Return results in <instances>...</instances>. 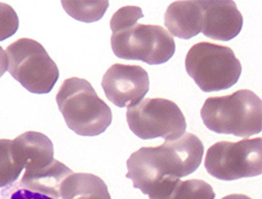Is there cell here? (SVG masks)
Instances as JSON below:
<instances>
[{
  "label": "cell",
  "mask_w": 262,
  "mask_h": 199,
  "mask_svg": "<svg viewBox=\"0 0 262 199\" xmlns=\"http://www.w3.org/2000/svg\"><path fill=\"white\" fill-rule=\"evenodd\" d=\"M204 146L192 133L165 140L157 147H141L127 160L126 177L133 186L147 194L166 177L183 178L197 171L203 159Z\"/></svg>",
  "instance_id": "cell-1"
},
{
  "label": "cell",
  "mask_w": 262,
  "mask_h": 199,
  "mask_svg": "<svg viewBox=\"0 0 262 199\" xmlns=\"http://www.w3.org/2000/svg\"><path fill=\"white\" fill-rule=\"evenodd\" d=\"M13 144L25 165L20 186L32 192L61 199L62 183L73 171L55 159L50 139L39 132H26L13 139Z\"/></svg>",
  "instance_id": "cell-2"
},
{
  "label": "cell",
  "mask_w": 262,
  "mask_h": 199,
  "mask_svg": "<svg viewBox=\"0 0 262 199\" xmlns=\"http://www.w3.org/2000/svg\"><path fill=\"white\" fill-rule=\"evenodd\" d=\"M201 118L211 132L248 139L262 129L261 99L248 89L209 97L202 107Z\"/></svg>",
  "instance_id": "cell-3"
},
{
  "label": "cell",
  "mask_w": 262,
  "mask_h": 199,
  "mask_svg": "<svg viewBox=\"0 0 262 199\" xmlns=\"http://www.w3.org/2000/svg\"><path fill=\"white\" fill-rule=\"evenodd\" d=\"M67 126L82 137H96L111 126L113 114L87 80L78 77L63 82L56 95Z\"/></svg>",
  "instance_id": "cell-4"
},
{
  "label": "cell",
  "mask_w": 262,
  "mask_h": 199,
  "mask_svg": "<svg viewBox=\"0 0 262 199\" xmlns=\"http://www.w3.org/2000/svg\"><path fill=\"white\" fill-rule=\"evenodd\" d=\"M185 70L202 92H220L237 83L242 67L230 48L201 42L190 48Z\"/></svg>",
  "instance_id": "cell-5"
},
{
  "label": "cell",
  "mask_w": 262,
  "mask_h": 199,
  "mask_svg": "<svg viewBox=\"0 0 262 199\" xmlns=\"http://www.w3.org/2000/svg\"><path fill=\"white\" fill-rule=\"evenodd\" d=\"M112 50L127 61L159 65L170 61L176 51L173 37L160 25L132 24L112 32Z\"/></svg>",
  "instance_id": "cell-6"
},
{
  "label": "cell",
  "mask_w": 262,
  "mask_h": 199,
  "mask_svg": "<svg viewBox=\"0 0 262 199\" xmlns=\"http://www.w3.org/2000/svg\"><path fill=\"white\" fill-rule=\"evenodd\" d=\"M11 76L32 94H48L55 87L59 70L43 45L20 38L6 49Z\"/></svg>",
  "instance_id": "cell-7"
},
{
  "label": "cell",
  "mask_w": 262,
  "mask_h": 199,
  "mask_svg": "<svg viewBox=\"0 0 262 199\" xmlns=\"http://www.w3.org/2000/svg\"><path fill=\"white\" fill-rule=\"evenodd\" d=\"M204 166L209 174L226 182L260 175L262 173V139L216 142L207 151Z\"/></svg>",
  "instance_id": "cell-8"
},
{
  "label": "cell",
  "mask_w": 262,
  "mask_h": 199,
  "mask_svg": "<svg viewBox=\"0 0 262 199\" xmlns=\"http://www.w3.org/2000/svg\"><path fill=\"white\" fill-rule=\"evenodd\" d=\"M126 120L133 134L143 140H174L186 132V120L181 108L173 101L160 97L145 99L128 107Z\"/></svg>",
  "instance_id": "cell-9"
},
{
  "label": "cell",
  "mask_w": 262,
  "mask_h": 199,
  "mask_svg": "<svg viewBox=\"0 0 262 199\" xmlns=\"http://www.w3.org/2000/svg\"><path fill=\"white\" fill-rule=\"evenodd\" d=\"M102 89L107 99L117 107L136 106L148 93V74L143 67L117 63L104 73Z\"/></svg>",
  "instance_id": "cell-10"
},
{
  "label": "cell",
  "mask_w": 262,
  "mask_h": 199,
  "mask_svg": "<svg viewBox=\"0 0 262 199\" xmlns=\"http://www.w3.org/2000/svg\"><path fill=\"white\" fill-rule=\"evenodd\" d=\"M202 9V33L228 42L241 32L243 17L233 0H198Z\"/></svg>",
  "instance_id": "cell-11"
},
{
  "label": "cell",
  "mask_w": 262,
  "mask_h": 199,
  "mask_svg": "<svg viewBox=\"0 0 262 199\" xmlns=\"http://www.w3.org/2000/svg\"><path fill=\"white\" fill-rule=\"evenodd\" d=\"M164 24L171 36L193 38L202 31V9L198 0L172 3L165 12Z\"/></svg>",
  "instance_id": "cell-12"
},
{
  "label": "cell",
  "mask_w": 262,
  "mask_h": 199,
  "mask_svg": "<svg viewBox=\"0 0 262 199\" xmlns=\"http://www.w3.org/2000/svg\"><path fill=\"white\" fill-rule=\"evenodd\" d=\"M148 197L149 199H215L216 194L210 184L204 180L166 177L148 193Z\"/></svg>",
  "instance_id": "cell-13"
},
{
  "label": "cell",
  "mask_w": 262,
  "mask_h": 199,
  "mask_svg": "<svg viewBox=\"0 0 262 199\" xmlns=\"http://www.w3.org/2000/svg\"><path fill=\"white\" fill-rule=\"evenodd\" d=\"M61 199H112L106 183L92 173H72L62 183Z\"/></svg>",
  "instance_id": "cell-14"
},
{
  "label": "cell",
  "mask_w": 262,
  "mask_h": 199,
  "mask_svg": "<svg viewBox=\"0 0 262 199\" xmlns=\"http://www.w3.org/2000/svg\"><path fill=\"white\" fill-rule=\"evenodd\" d=\"M24 160L13 140L0 139V187L11 185L24 171Z\"/></svg>",
  "instance_id": "cell-15"
},
{
  "label": "cell",
  "mask_w": 262,
  "mask_h": 199,
  "mask_svg": "<svg viewBox=\"0 0 262 199\" xmlns=\"http://www.w3.org/2000/svg\"><path fill=\"white\" fill-rule=\"evenodd\" d=\"M62 6L74 19L83 23H94L104 16L110 3L107 0H63Z\"/></svg>",
  "instance_id": "cell-16"
},
{
  "label": "cell",
  "mask_w": 262,
  "mask_h": 199,
  "mask_svg": "<svg viewBox=\"0 0 262 199\" xmlns=\"http://www.w3.org/2000/svg\"><path fill=\"white\" fill-rule=\"evenodd\" d=\"M143 17L144 13L140 7L123 6L112 16V19L110 23L112 32L126 28V26L136 24V23H138V20Z\"/></svg>",
  "instance_id": "cell-17"
},
{
  "label": "cell",
  "mask_w": 262,
  "mask_h": 199,
  "mask_svg": "<svg viewBox=\"0 0 262 199\" xmlns=\"http://www.w3.org/2000/svg\"><path fill=\"white\" fill-rule=\"evenodd\" d=\"M19 28L16 11L9 4L0 3V42L12 37Z\"/></svg>",
  "instance_id": "cell-18"
},
{
  "label": "cell",
  "mask_w": 262,
  "mask_h": 199,
  "mask_svg": "<svg viewBox=\"0 0 262 199\" xmlns=\"http://www.w3.org/2000/svg\"><path fill=\"white\" fill-rule=\"evenodd\" d=\"M10 190L11 191H9V197H7V199H56L49 197L47 194L32 192V191L26 190L20 186V184L19 185L12 186Z\"/></svg>",
  "instance_id": "cell-19"
},
{
  "label": "cell",
  "mask_w": 262,
  "mask_h": 199,
  "mask_svg": "<svg viewBox=\"0 0 262 199\" xmlns=\"http://www.w3.org/2000/svg\"><path fill=\"white\" fill-rule=\"evenodd\" d=\"M7 68H9V58H7L6 51H4V49L0 47V77L4 76Z\"/></svg>",
  "instance_id": "cell-20"
},
{
  "label": "cell",
  "mask_w": 262,
  "mask_h": 199,
  "mask_svg": "<svg viewBox=\"0 0 262 199\" xmlns=\"http://www.w3.org/2000/svg\"><path fill=\"white\" fill-rule=\"evenodd\" d=\"M222 199H252L246 194H239V193H233V194H228V196L223 197Z\"/></svg>",
  "instance_id": "cell-21"
}]
</instances>
